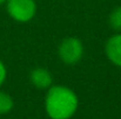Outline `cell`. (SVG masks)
Returning a JSON list of instances; mask_svg holds the SVG:
<instances>
[{
    "label": "cell",
    "instance_id": "cell-1",
    "mask_svg": "<svg viewBox=\"0 0 121 119\" xmlns=\"http://www.w3.org/2000/svg\"><path fill=\"white\" fill-rule=\"evenodd\" d=\"M45 107L51 119H69L78 109V97L69 88L54 85L46 95Z\"/></svg>",
    "mask_w": 121,
    "mask_h": 119
},
{
    "label": "cell",
    "instance_id": "cell-2",
    "mask_svg": "<svg viewBox=\"0 0 121 119\" xmlns=\"http://www.w3.org/2000/svg\"><path fill=\"white\" fill-rule=\"evenodd\" d=\"M7 12L12 19L27 22L35 15L37 5L34 0H7Z\"/></svg>",
    "mask_w": 121,
    "mask_h": 119
},
{
    "label": "cell",
    "instance_id": "cell-3",
    "mask_svg": "<svg viewBox=\"0 0 121 119\" xmlns=\"http://www.w3.org/2000/svg\"><path fill=\"white\" fill-rule=\"evenodd\" d=\"M83 47L80 40L67 38L59 46V57L66 64H75L82 57Z\"/></svg>",
    "mask_w": 121,
    "mask_h": 119
},
{
    "label": "cell",
    "instance_id": "cell-4",
    "mask_svg": "<svg viewBox=\"0 0 121 119\" xmlns=\"http://www.w3.org/2000/svg\"><path fill=\"white\" fill-rule=\"evenodd\" d=\"M106 55L112 63L121 67V34L108 39L106 43Z\"/></svg>",
    "mask_w": 121,
    "mask_h": 119
},
{
    "label": "cell",
    "instance_id": "cell-5",
    "mask_svg": "<svg viewBox=\"0 0 121 119\" xmlns=\"http://www.w3.org/2000/svg\"><path fill=\"white\" fill-rule=\"evenodd\" d=\"M31 82L34 86H37L38 89H47L52 86L53 78L51 73L45 69V68H37L34 70H32L31 73Z\"/></svg>",
    "mask_w": 121,
    "mask_h": 119
},
{
    "label": "cell",
    "instance_id": "cell-6",
    "mask_svg": "<svg viewBox=\"0 0 121 119\" xmlns=\"http://www.w3.org/2000/svg\"><path fill=\"white\" fill-rule=\"evenodd\" d=\"M13 99L12 97L4 92V91H0V115H5V113H8L12 109H13Z\"/></svg>",
    "mask_w": 121,
    "mask_h": 119
},
{
    "label": "cell",
    "instance_id": "cell-7",
    "mask_svg": "<svg viewBox=\"0 0 121 119\" xmlns=\"http://www.w3.org/2000/svg\"><path fill=\"white\" fill-rule=\"evenodd\" d=\"M109 25L113 29L121 31V7H117L109 15Z\"/></svg>",
    "mask_w": 121,
    "mask_h": 119
},
{
    "label": "cell",
    "instance_id": "cell-8",
    "mask_svg": "<svg viewBox=\"0 0 121 119\" xmlns=\"http://www.w3.org/2000/svg\"><path fill=\"white\" fill-rule=\"evenodd\" d=\"M5 79H6V68H5V64L0 61V86L2 85Z\"/></svg>",
    "mask_w": 121,
    "mask_h": 119
},
{
    "label": "cell",
    "instance_id": "cell-9",
    "mask_svg": "<svg viewBox=\"0 0 121 119\" xmlns=\"http://www.w3.org/2000/svg\"><path fill=\"white\" fill-rule=\"evenodd\" d=\"M6 1H7V0H0V5H1V4H4V2H6Z\"/></svg>",
    "mask_w": 121,
    "mask_h": 119
}]
</instances>
